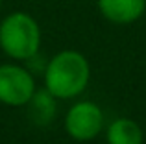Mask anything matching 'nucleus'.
Wrapping results in <instances>:
<instances>
[{
	"label": "nucleus",
	"instance_id": "nucleus-3",
	"mask_svg": "<svg viewBox=\"0 0 146 144\" xmlns=\"http://www.w3.org/2000/svg\"><path fill=\"white\" fill-rule=\"evenodd\" d=\"M35 79L26 67L17 63L0 65V102L11 107L28 105L35 94Z\"/></svg>",
	"mask_w": 146,
	"mask_h": 144
},
{
	"label": "nucleus",
	"instance_id": "nucleus-8",
	"mask_svg": "<svg viewBox=\"0 0 146 144\" xmlns=\"http://www.w3.org/2000/svg\"><path fill=\"white\" fill-rule=\"evenodd\" d=\"M2 6H4V0H0V13H2Z\"/></svg>",
	"mask_w": 146,
	"mask_h": 144
},
{
	"label": "nucleus",
	"instance_id": "nucleus-5",
	"mask_svg": "<svg viewBox=\"0 0 146 144\" xmlns=\"http://www.w3.org/2000/svg\"><path fill=\"white\" fill-rule=\"evenodd\" d=\"M96 7L107 22L126 26L144 15L146 0H96Z\"/></svg>",
	"mask_w": 146,
	"mask_h": 144
},
{
	"label": "nucleus",
	"instance_id": "nucleus-6",
	"mask_svg": "<svg viewBox=\"0 0 146 144\" xmlns=\"http://www.w3.org/2000/svg\"><path fill=\"white\" fill-rule=\"evenodd\" d=\"M107 144H144L143 127L131 118H117L106 129Z\"/></svg>",
	"mask_w": 146,
	"mask_h": 144
},
{
	"label": "nucleus",
	"instance_id": "nucleus-7",
	"mask_svg": "<svg viewBox=\"0 0 146 144\" xmlns=\"http://www.w3.org/2000/svg\"><path fill=\"white\" fill-rule=\"evenodd\" d=\"M56 100L57 98L52 96L46 89L35 90L32 100L28 102V107H30V116L37 126H46L54 120V116H56Z\"/></svg>",
	"mask_w": 146,
	"mask_h": 144
},
{
	"label": "nucleus",
	"instance_id": "nucleus-1",
	"mask_svg": "<svg viewBox=\"0 0 146 144\" xmlns=\"http://www.w3.org/2000/svg\"><path fill=\"white\" fill-rule=\"evenodd\" d=\"M91 81V65L78 50H61L44 67V89L57 100L76 98Z\"/></svg>",
	"mask_w": 146,
	"mask_h": 144
},
{
	"label": "nucleus",
	"instance_id": "nucleus-2",
	"mask_svg": "<svg viewBox=\"0 0 146 144\" xmlns=\"http://www.w3.org/2000/svg\"><path fill=\"white\" fill-rule=\"evenodd\" d=\"M0 48L15 61H28L39 54L41 26L26 11L7 13L0 20Z\"/></svg>",
	"mask_w": 146,
	"mask_h": 144
},
{
	"label": "nucleus",
	"instance_id": "nucleus-4",
	"mask_svg": "<svg viewBox=\"0 0 146 144\" xmlns=\"http://www.w3.org/2000/svg\"><path fill=\"white\" fill-rule=\"evenodd\" d=\"M104 111L98 104L89 100L76 102L65 115V129L74 141H93L104 129Z\"/></svg>",
	"mask_w": 146,
	"mask_h": 144
}]
</instances>
